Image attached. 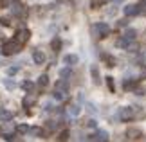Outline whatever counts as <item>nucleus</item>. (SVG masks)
Returning a JSON list of instances; mask_svg holds the SVG:
<instances>
[{
    "mask_svg": "<svg viewBox=\"0 0 146 142\" xmlns=\"http://www.w3.org/2000/svg\"><path fill=\"white\" fill-rule=\"evenodd\" d=\"M22 49V43L18 42V40H11V42H7L2 47V54H5V56H13V54H16L18 50Z\"/></svg>",
    "mask_w": 146,
    "mask_h": 142,
    "instance_id": "obj_1",
    "label": "nucleus"
},
{
    "mask_svg": "<svg viewBox=\"0 0 146 142\" xmlns=\"http://www.w3.org/2000/svg\"><path fill=\"white\" fill-rule=\"evenodd\" d=\"M133 117H135V108L125 106V108L119 110V119H121V121H132Z\"/></svg>",
    "mask_w": 146,
    "mask_h": 142,
    "instance_id": "obj_2",
    "label": "nucleus"
},
{
    "mask_svg": "<svg viewBox=\"0 0 146 142\" xmlns=\"http://www.w3.org/2000/svg\"><path fill=\"white\" fill-rule=\"evenodd\" d=\"M94 31L98 32L99 38H106V36H108V32H110V27L106 25V24H103V22H99V24L94 25Z\"/></svg>",
    "mask_w": 146,
    "mask_h": 142,
    "instance_id": "obj_3",
    "label": "nucleus"
},
{
    "mask_svg": "<svg viewBox=\"0 0 146 142\" xmlns=\"http://www.w3.org/2000/svg\"><path fill=\"white\" fill-rule=\"evenodd\" d=\"M88 140H98V142H106L108 140V133L105 131V129H98L94 135H90L88 137Z\"/></svg>",
    "mask_w": 146,
    "mask_h": 142,
    "instance_id": "obj_4",
    "label": "nucleus"
},
{
    "mask_svg": "<svg viewBox=\"0 0 146 142\" xmlns=\"http://www.w3.org/2000/svg\"><path fill=\"white\" fill-rule=\"evenodd\" d=\"M141 13V7L139 5H135V4H128L126 7H125V15L126 16H135V15H139Z\"/></svg>",
    "mask_w": 146,
    "mask_h": 142,
    "instance_id": "obj_5",
    "label": "nucleus"
},
{
    "mask_svg": "<svg viewBox=\"0 0 146 142\" xmlns=\"http://www.w3.org/2000/svg\"><path fill=\"white\" fill-rule=\"evenodd\" d=\"M126 139H130V140L143 139V131H141V129H137V128H130V129L126 131Z\"/></svg>",
    "mask_w": 146,
    "mask_h": 142,
    "instance_id": "obj_6",
    "label": "nucleus"
},
{
    "mask_svg": "<svg viewBox=\"0 0 146 142\" xmlns=\"http://www.w3.org/2000/svg\"><path fill=\"white\" fill-rule=\"evenodd\" d=\"M29 36H31V32H29V31H27V29H22V31H18V32H16L15 40H18L20 43H25L27 40H29Z\"/></svg>",
    "mask_w": 146,
    "mask_h": 142,
    "instance_id": "obj_7",
    "label": "nucleus"
},
{
    "mask_svg": "<svg viewBox=\"0 0 146 142\" xmlns=\"http://www.w3.org/2000/svg\"><path fill=\"white\" fill-rule=\"evenodd\" d=\"M33 61H35L36 65H43L45 63V54H43L42 50H35V52H33Z\"/></svg>",
    "mask_w": 146,
    "mask_h": 142,
    "instance_id": "obj_8",
    "label": "nucleus"
},
{
    "mask_svg": "<svg viewBox=\"0 0 146 142\" xmlns=\"http://www.w3.org/2000/svg\"><path fill=\"white\" fill-rule=\"evenodd\" d=\"M11 13H13L15 16H22V15L25 13V11H24V5H22L20 2H16V4H13V7H11Z\"/></svg>",
    "mask_w": 146,
    "mask_h": 142,
    "instance_id": "obj_9",
    "label": "nucleus"
},
{
    "mask_svg": "<svg viewBox=\"0 0 146 142\" xmlns=\"http://www.w3.org/2000/svg\"><path fill=\"white\" fill-rule=\"evenodd\" d=\"M36 103V97H35V94H29V95H25L24 101H22V104H24V108H29Z\"/></svg>",
    "mask_w": 146,
    "mask_h": 142,
    "instance_id": "obj_10",
    "label": "nucleus"
},
{
    "mask_svg": "<svg viewBox=\"0 0 146 142\" xmlns=\"http://www.w3.org/2000/svg\"><path fill=\"white\" fill-rule=\"evenodd\" d=\"M90 76H92V79H94V83H96V85L101 83V79H99V69H98L96 65L90 67Z\"/></svg>",
    "mask_w": 146,
    "mask_h": 142,
    "instance_id": "obj_11",
    "label": "nucleus"
},
{
    "mask_svg": "<svg viewBox=\"0 0 146 142\" xmlns=\"http://www.w3.org/2000/svg\"><path fill=\"white\" fill-rule=\"evenodd\" d=\"M117 47H121V49H130L132 47V40H128L123 36L121 40H117Z\"/></svg>",
    "mask_w": 146,
    "mask_h": 142,
    "instance_id": "obj_12",
    "label": "nucleus"
},
{
    "mask_svg": "<svg viewBox=\"0 0 146 142\" xmlns=\"http://www.w3.org/2000/svg\"><path fill=\"white\" fill-rule=\"evenodd\" d=\"M56 90H61V92H67L69 90V85H67V79H63L61 77L60 81H56V87H54Z\"/></svg>",
    "mask_w": 146,
    "mask_h": 142,
    "instance_id": "obj_13",
    "label": "nucleus"
},
{
    "mask_svg": "<svg viewBox=\"0 0 146 142\" xmlns=\"http://www.w3.org/2000/svg\"><path fill=\"white\" fill-rule=\"evenodd\" d=\"M63 61H65V65H76L78 63V56L76 54H67L63 58Z\"/></svg>",
    "mask_w": 146,
    "mask_h": 142,
    "instance_id": "obj_14",
    "label": "nucleus"
},
{
    "mask_svg": "<svg viewBox=\"0 0 146 142\" xmlns=\"http://www.w3.org/2000/svg\"><path fill=\"white\" fill-rule=\"evenodd\" d=\"M13 119V113L11 112H7V110H0V121H11Z\"/></svg>",
    "mask_w": 146,
    "mask_h": 142,
    "instance_id": "obj_15",
    "label": "nucleus"
},
{
    "mask_svg": "<svg viewBox=\"0 0 146 142\" xmlns=\"http://www.w3.org/2000/svg\"><path fill=\"white\" fill-rule=\"evenodd\" d=\"M80 112H81V108L78 106V104H72V106H69V113H70L72 117H78V115H80Z\"/></svg>",
    "mask_w": 146,
    "mask_h": 142,
    "instance_id": "obj_16",
    "label": "nucleus"
},
{
    "mask_svg": "<svg viewBox=\"0 0 146 142\" xmlns=\"http://www.w3.org/2000/svg\"><path fill=\"white\" fill-rule=\"evenodd\" d=\"M52 95H54L56 101H63V99L67 97V92H61V90H56V88H54V94H52Z\"/></svg>",
    "mask_w": 146,
    "mask_h": 142,
    "instance_id": "obj_17",
    "label": "nucleus"
},
{
    "mask_svg": "<svg viewBox=\"0 0 146 142\" xmlns=\"http://www.w3.org/2000/svg\"><path fill=\"white\" fill-rule=\"evenodd\" d=\"M47 83H49V76H47V74H42V76L38 77V85L43 88V87H47Z\"/></svg>",
    "mask_w": 146,
    "mask_h": 142,
    "instance_id": "obj_18",
    "label": "nucleus"
},
{
    "mask_svg": "<svg viewBox=\"0 0 146 142\" xmlns=\"http://www.w3.org/2000/svg\"><path fill=\"white\" fill-rule=\"evenodd\" d=\"M50 47H52L54 52H58V50L61 49V40H60V38H54V40H52V43H50Z\"/></svg>",
    "mask_w": 146,
    "mask_h": 142,
    "instance_id": "obj_19",
    "label": "nucleus"
},
{
    "mask_svg": "<svg viewBox=\"0 0 146 142\" xmlns=\"http://www.w3.org/2000/svg\"><path fill=\"white\" fill-rule=\"evenodd\" d=\"M123 87H125V90H133L137 87V81L135 79H130V81H125V85H123Z\"/></svg>",
    "mask_w": 146,
    "mask_h": 142,
    "instance_id": "obj_20",
    "label": "nucleus"
},
{
    "mask_svg": "<svg viewBox=\"0 0 146 142\" xmlns=\"http://www.w3.org/2000/svg\"><path fill=\"white\" fill-rule=\"evenodd\" d=\"M123 36H125V38H128V40H132V42H133V40H135V36H137V32L133 31V29H126Z\"/></svg>",
    "mask_w": 146,
    "mask_h": 142,
    "instance_id": "obj_21",
    "label": "nucleus"
},
{
    "mask_svg": "<svg viewBox=\"0 0 146 142\" xmlns=\"http://www.w3.org/2000/svg\"><path fill=\"white\" fill-rule=\"evenodd\" d=\"M60 76L63 77V79H69V77L72 76V70H70V69H61V70H60Z\"/></svg>",
    "mask_w": 146,
    "mask_h": 142,
    "instance_id": "obj_22",
    "label": "nucleus"
},
{
    "mask_svg": "<svg viewBox=\"0 0 146 142\" xmlns=\"http://www.w3.org/2000/svg\"><path fill=\"white\" fill-rule=\"evenodd\" d=\"M29 131H31L33 135H36V137H43V129H42V128H31Z\"/></svg>",
    "mask_w": 146,
    "mask_h": 142,
    "instance_id": "obj_23",
    "label": "nucleus"
},
{
    "mask_svg": "<svg viewBox=\"0 0 146 142\" xmlns=\"http://www.w3.org/2000/svg\"><path fill=\"white\" fill-rule=\"evenodd\" d=\"M103 59L106 61V63H108V67H114V65H115V59L112 58V56H106V54H103Z\"/></svg>",
    "mask_w": 146,
    "mask_h": 142,
    "instance_id": "obj_24",
    "label": "nucleus"
},
{
    "mask_svg": "<svg viewBox=\"0 0 146 142\" xmlns=\"http://www.w3.org/2000/svg\"><path fill=\"white\" fill-rule=\"evenodd\" d=\"M106 85H108V90L110 92H114L115 87H114V77H106Z\"/></svg>",
    "mask_w": 146,
    "mask_h": 142,
    "instance_id": "obj_25",
    "label": "nucleus"
},
{
    "mask_svg": "<svg viewBox=\"0 0 146 142\" xmlns=\"http://www.w3.org/2000/svg\"><path fill=\"white\" fill-rule=\"evenodd\" d=\"M33 87H35L33 81H24V83H22V88H24V90H33Z\"/></svg>",
    "mask_w": 146,
    "mask_h": 142,
    "instance_id": "obj_26",
    "label": "nucleus"
},
{
    "mask_svg": "<svg viewBox=\"0 0 146 142\" xmlns=\"http://www.w3.org/2000/svg\"><path fill=\"white\" fill-rule=\"evenodd\" d=\"M16 131H18V133H27V131H29V128H27L25 124H20V126H16Z\"/></svg>",
    "mask_w": 146,
    "mask_h": 142,
    "instance_id": "obj_27",
    "label": "nucleus"
},
{
    "mask_svg": "<svg viewBox=\"0 0 146 142\" xmlns=\"http://www.w3.org/2000/svg\"><path fill=\"white\" fill-rule=\"evenodd\" d=\"M105 2H106V0H92V4H90V5H92L94 9H96V7H99V5H103Z\"/></svg>",
    "mask_w": 146,
    "mask_h": 142,
    "instance_id": "obj_28",
    "label": "nucleus"
},
{
    "mask_svg": "<svg viewBox=\"0 0 146 142\" xmlns=\"http://www.w3.org/2000/svg\"><path fill=\"white\" fill-rule=\"evenodd\" d=\"M58 139H60V140H67V139H69V131H67V129H63V131L60 133Z\"/></svg>",
    "mask_w": 146,
    "mask_h": 142,
    "instance_id": "obj_29",
    "label": "nucleus"
},
{
    "mask_svg": "<svg viewBox=\"0 0 146 142\" xmlns=\"http://www.w3.org/2000/svg\"><path fill=\"white\" fill-rule=\"evenodd\" d=\"M18 70H20V67H9V69H7V74H11V76H13V74H16Z\"/></svg>",
    "mask_w": 146,
    "mask_h": 142,
    "instance_id": "obj_30",
    "label": "nucleus"
},
{
    "mask_svg": "<svg viewBox=\"0 0 146 142\" xmlns=\"http://www.w3.org/2000/svg\"><path fill=\"white\" fill-rule=\"evenodd\" d=\"M11 24V22H9V18H0V25H5V27H7Z\"/></svg>",
    "mask_w": 146,
    "mask_h": 142,
    "instance_id": "obj_31",
    "label": "nucleus"
},
{
    "mask_svg": "<svg viewBox=\"0 0 146 142\" xmlns=\"http://www.w3.org/2000/svg\"><path fill=\"white\" fill-rule=\"evenodd\" d=\"M4 140H15V135L13 133H5L4 135Z\"/></svg>",
    "mask_w": 146,
    "mask_h": 142,
    "instance_id": "obj_32",
    "label": "nucleus"
},
{
    "mask_svg": "<svg viewBox=\"0 0 146 142\" xmlns=\"http://www.w3.org/2000/svg\"><path fill=\"white\" fill-rule=\"evenodd\" d=\"M47 128H49V129H54V128H56V122H54V121H49V122H47Z\"/></svg>",
    "mask_w": 146,
    "mask_h": 142,
    "instance_id": "obj_33",
    "label": "nucleus"
},
{
    "mask_svg": "<svg viewBox=\"0 0 146 142\" xmlns=\"http://www.w3.org/2000/svg\"><path fill=\"white\" fill-rule=\"evenodd\" d=\"M87 126H88V128H96V121H94V119H90V121L87 122Z\"/></svg>",
    "mask_w": 146,
    "mask_h": 142,
    "instance_id": "obj_34",
    "label": "nucleus"
},
{
    "mask_svg": "<svg viewBox=\"0 0 146 142\" xmlns=\"http://www.w3.org/2000/svg\"><path fill=\"white\" fill-rule=\"evenodd\" d=\"M5 87H7V88H15V83H11V81H5Z\"/></svg>",
    "mask_w": 146,
    "mask_h": 142,
    "instance_id": "obj_35",
    "label": "nucleus"
},
{
    "mask_svg": "<svg viewBox=\"0 0 146 142\" xmlns=\"http://www.w3.org/2000/svg\"><path fill=\"white\" fill-rule=\"evenodd\" d=\"M137 5H139V7H141V9H143V7H146V0H141V2H139Z\"/></svg>",
    "mask_w": 146,
    "mask_h": 142,
    "instance_id": "obj_36",
    "label": "nucleus"
},
{
    "mask_svg": "<svg viewBox=\"0 0 146 142\" xmlns=\"http://www.w3.org/2000/svg\"><path fill=\"white\" fill-rule=\"evenodd\" d=\"M141 56H143V59L146 61V49H143V50H141Z\"/></svg>",
    "mask_w": 146,
    "mask_h": 142,
    "instance_id": "obj_37",
    "label": "nucleus"
},
{
    "mask_svg": "<svg viewBox=\"0 0 146 142\" xmlns=\"http://www.w3.org/2000/svg\"><path fill=\"white\" fill-rule=\"evenodd\" d=\"M7 4H16V2H20V0H5Z\"/></svg>",
    "mask_w": 146,
    "mask_h": 142,
    "instance_id": "obj_38",
    "label": "nucleus"
},
{
    "mask_svg": "<svg viewBox=\"0 0 146 142\" xmlns=\"http://www.w3.org/2000/svg\"><path fill=\"white\" fill-rule=\"evenodd\" d=\"M0 7H4V0H0Z\"/></svg>",
    "mask_w": 146,
    "mask_h": 142,
    "instance_id": "obj_39",
    "label": "nucleus"
},
{
    "mask_svg": "<svg viewBox=\"0 0 146 142\" xmlns=\"http://www.w3.org/2000/svg\"><path fill=\"white\" fill-rule=\"evenodd\" d=\"M0 54H2V47H0Z\"/></svg>",
    "mask_w": 146,
    "mask_h": 142,
    "instance_id": "obj_40",
    "label": "nucleus"
}]
</instances>
